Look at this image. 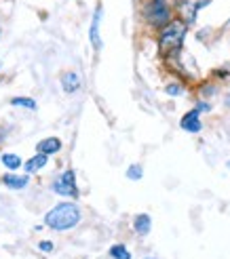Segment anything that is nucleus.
<instances>
[{
  "label": "nucleus",
  "instance_id": "f257e3e1",
  "mask_svg": "<svg viewBox=\"0 0 230 259\" xmlns=\"http://www.w3.org/2000/svg\"><path fill=\"white\" fill-rule=\"evenodd\" d=\"M81 222V211L74 202H59L45 215V226L51 230H72L74 226H79Z\"/></svg>",
  "mask_w": 230,
  "mask_h": 259
},
{
  "label": "nucleus",
  "instance_id": "f03ea898",
  "mask_svg": "<svg viewBox=\"0 0 230 259\" xmlns=\"http://www.w3.org/2000/svg\"><path fill=\"white\" fill-rule=\"evenodd\" d=\"M188 32V23L182 19H173L169 21L159 34V49L163 55H169V53H177L184 45V38Z\"/></svg>",
  "mask_w": 230,
  "mask_h": 259
},
{
  "label": "nucleus",
  "instance_id": "7ed1b4c3",
  "mask_svg": "<svg viewBox=\"0 0 230 259\" xmlns=\"http://www.w3.org/2000/svg\"><path fill=\"white\" fill-rule=\"evenodd\" d=\"M142 13H144V19L152 25V28H159V30H163L169 21H173L171 5L167 0H148Z\"/></svg>",
  "mask_w": 230,
  "mask_h": 259
},
{
  "label": "nucleus",
  "instance_id": "20e7f679",
  "mask_svg": "<svg viewBox=\"0 0 230 259\" xmlns=\"http://www.w3.org/2000/svg\"><path fill=\"white\" fill-rule=\"evenodd\" d=\"M211 3V0H175V11H177V15H180L182 21H186L188 25H193L197 21V13L203 9V7H207Z\"/></svg>",
  "mask_w": 230,
  "mask_h": 259
},
{
  "label": "nucleus",
  "instance_id": "39448f33",
  "mask_svg": "<svg viewBox=\"0 0 230 259\" xmlns=\"http://www.w3.org/2000/svg\"><path fill=\"white\" fill-rule=\"evenodd\" d=\"M53 192L61 194V196H70L74 198L79 194V188H76V175L72 169H68L66 173H61L55 181H53Z\"/></svg>",
  "mask_w": 230,
  "mask_h": 259
},
{
  "label": "nucleus",
  "instance_id": "423d86ee",
  "mask_svg": "<svg viewBox=\"0 0 230 259\" xmlns=\"http://www.w3.org/2000/svg\"><path fill=\"white\" fill-rule=\"evenodd\" d=\"M201 112L195 108V110H190L188 114H184V118L180 122V126L184 128V131L188 133H201V128H203V122H201Z\"/></svg>",
  "mask_w": 230,
  "mask_h": 259
},
{
  "label": "nucleus",
  "instance_id": "0eeeda50",
  "mask_svg": "<svg viewBox=\"0 0 230 259\" xmlns=\"http://www.w3.org/2000/svg\"><path fill=\"white\" fill-rule=\"evenodd\" d=\"M99 23H101V5H97L93 19H91V28H89V38H91V45L99 51L101 49V36H99Z\"/></svg>",
  "mask_w": 230,
  "mask_h": 259
},
{
  "label": "nucleus",
  "instance_id": "6e6552de",
  "mask_svg": "<svg viewBox=\"0 0 230 259\" xmlns=\"http://www.w3.org/2000/svg\"><path fill=\"white\" fill-rule=\"evenodd\" d=\"M61 150V141L57 139V137H47V139H43L41 144L36 146V152H41V154H57Z\"/></svg>",
  "mask_w": 230,
  "mask_h": 259
},
{
  "label": "nucleus",
  "instance_id": "1a4fd4ad",
  "mask_svg": "<svg viewBox=\"0 0 230 259\" xmlns=\"http://www.w3.org/2000/svg\"><path fill=\"white\" fill-rule=\"evenodd\" d=\"M61 84H63V91H66V93H74V91H79V87H81L79 74L76 72H66L61 76Z\"/></svg>",
  "mask_w": 230,
  "mask_h": 259
},
{
  "label": "nucleus",
  "instance_id": "9d476101",
  "mask_svg": "<svg viewBox=\"0 0 230 259\" xmlns=\"http://www.w3.org/2000/svg\"><path fill=\"white\" fill-rule=\"evenodd\" d=\"M133 228H135V232H137V234L146 236L148 232H150V228H152V219H150V215H146V213L137 215V217L133 219Z\"/></svg>",
  "mask_w": 230,
  "mask_h": 259
},
{
  "label": "nucleus",
  "instance_id": "9b49d317",
  "mask_svg": "<svg viewBox=\"0 0 230 259\" xmlns=\"http://www.w3.org/2000/svg\"><path fill=\"white\" fill-rule=\"evenodd\" d=\"M3 184L9 186V188H13V190H21V188L28 186V177H25V175H13V173H9V175L3 177Z\"/></svg>",
  "mask_w": 230,
  "mask_h": 259
},
{
  "label": "nucleus",
  "instance_id": "f8f14e48",
  "mask_svg": "<svg viewBox=\"0 0 230 259\" xmlns=\"http://www.w3.org/2000/svg\"><path fill=\"white\" fill-rule=\"evenodd\" d=\"M45 164H47V154L38 152L36 156H32L28 162H25V169H28V173H36V171H41Z\"/></svg>",
  "mask_w": 230,
  "mask_h": 259
},
{
  "label": "nucleus",
  "instance_id": "ddd939ff",
  "mask_svg": "<svg viewBox=\"0 0 230 259\" xmlns=\"http://www.w3.org/2000/svg\"><path fill=\"white\" fill-rule=\"evenodd\" d=\"M110 257L112 259H131V253L125 244H114V247H110Z\"/></svg>",
  "mask_w": 230,
  "mask_h": 259
},
{
  "label": "nucleus",
  "instance_id": "4468645a",
  "mask_svg": "<svg viewBox=\"0 0 230 259\" xmlns=\"http://www.w3.org/2000/svg\"><path fill=\"white\" fill-rule=\"evenodd\" d=\"M3 164L7 166V169L15 171V169L21 166V158L17 156V154H3Z\"/></svg>",
  "mask_w": 230,
  "mask_h": 259
},
{
  "label": "nucleus",
  "instance_id": "2eb2a0df",
  "mask_svg": "<svg viewBox=\"0 0 230 259\" xmlns=\"http://www.w3.org/2000/svg\"><path fill=\"white\" fill-rule=\"evenodd\" d=\"M13 106H21V108H28V110H36V101L30 97H15L11 101Z\"/></svg>",
  "mask_w": 230,
  "mask_h": 259
},
{
  "label": "nucleus",
  "instance_id": "dca6fc26",
  "mask_svg": "<svg viewBox=\"0 0 230 259\" xmlns=\"http://www.w3.org/2000/svg\"><path fill=\"white\" fill-rule=\"evenodd\" d=\"M127 177H129V179H133V181L142 179V177H144L142 166H139V164H131V166H129V171H127Z\"/></svg>",
  "mask_w": 230,
  "mask_h": 259
},
{
  "label": "nucleus",
  "instance_id": "f3484780",
  "mask_svg": "<svg viewBox=\"0 0 230 259\" xmlns=\"http://www.w3.org/2000/svg\"><path fill=\"white\" fill-rule=\"evenodd\" d=\"M165 91H167V95H182V87L180 84H177V82H171V84H167V87H165Z\"/></svg>",
  "mask_w": 230,
  "mask_h": 259
},
{
  "label": "nucleus",
  "instance_id": "a211bd4d",
  "mask_svg": "<svg viewBox=\"0 0 230 259\" xmlns=\"http://www.w3.org/2000/svg\"><path fill=\"white\" fill-rule=\"evenodd\" d=\"M197 110H199V112H209V110H211V106H209V103H205V101H201L199 106H197Z\"/></svg>",
  "mask_w": 230,
  "mask_h": 259
},
{
  "label": "nucleus",
  "instance_id": "6ab92c4d",
  "mask_svg": "<svg viewBox=\"0 0 230 259\" xmlns=\"http://www.w3.org/2000/svg\"><path fill=\"white\" fill-rule=\"evenodd\" d=\"M41 251H53V242H41Z\"/></svg>",
  "mask_w": 230,
  "mask_h": 259
},
{
  "label": "nucleus",
  "instance_id": "aec40b11",
  "mask_svg": "<svg viewBox=\"0 0 230 259\" xmlns=\"http://www.w3.org/2000/svg\"><path fill=\"white\" fill-rule=\"evenodd\" d=\"M226 106H228V108H230V93H228V95H226Z\"/></svg>",
  "mask_w": 230,
  "mask_h": 259
},
{
  "label": "nucleus",
  "instance_id": "412c9836",
  "mask_svg": "<svg viewBox=\"0 0 230 259\" xmlns=\"http://www.w3.org/2000/svg\"><path fill=\"white\" fill-rule=\"evenodd\" d=\"M148 259H152V257H148Z\"/></svg>",
  "mask_w": 230,
  "mask_h": 259
},
{
  "label": "nucleus",
  "instance_id": "4be33fe9",
  "mask_svg": "<svg viewBox=\"0 0 230 259\" xmlns=\"http://www.w3.org/2000/svg\"><path fill=\"white\" fill-rule=\"evenodd\" d=\"M228 23H230V21H228Z\"/></svg>",
  "mask_w": 230,
  "mask_h": 259
}]
</instances>
